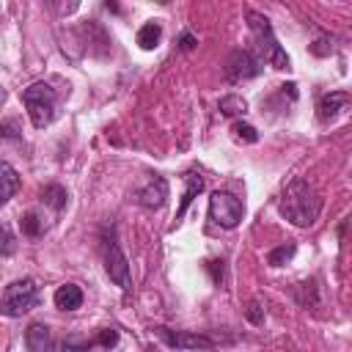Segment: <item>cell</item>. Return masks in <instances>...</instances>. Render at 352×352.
<instances>
[{"mask_svg":"<svg viewBox=\"0 0 352 352\" xmlns=\"http://www.w3.org/2000/svg\"><path fill=\"white\" fill-rule=\"evenodd\" d=\"M19 190V173L8 165V162H0V206Z\"/></svg>","mask_w":352,"mask_h":352,"instance_id":"obj_14","label":"cell"},{"mask_svg":"<svg viewBox=\"0 0 352 352\" xmlns=\"http://www.w3.org/2000/svg\"><path fill=\"white\" fill-rule=\"evenodd\" d=\"M217 110H220L223 116H242V113L248 110V102H245L242 96H236V94H228V96L220 99Z\"/></svg>","mask_w":352,"mask_h":352,"instance_id":"obj_18","label":"cell"},{"mask_svg":"<svg viewBox=\"0 0 352 352\" xmlns=\"http://www.w3.org/2000/svg\"><path fill=\"white\" fill-rule=\"evenodd\" d=\"M14 250H16V236L11 234V226L3 223V226H0V253H3V256H11Z\"/></svg>","mask_w":352,"mask_h":352,"instance_id":"obj_21","label":"cell"},{"mask_svg":"<svg viewBox=\"0 0 352 352\" xmlns=\"http://www.w3.org/2000/svg\"><path fill=\"white\" fill-rule=\"evenodd\" d=\"M63 346H66V349H91V346H94V341H91V338H77V336H69V338L63 341Z\"/></svg>","mask_w":352,"mask_h":352,"instance_id":"obj_23","label":"cell"},{"mask_svg":"<svg viewBox=\"0 0 352 352\" xmlns=\"http://www.w3.org/2000/svg\"><path fill=\"white\" fill-rule=\"evenodd\" d=\"M294 253H297V245H294V242L278 245V248H272V250H270L267 264H270V267H283V264H289V261L294 258Z\"/></svg>","mask_w":352,"mask_h":352,"instance_id":"obj_17","label":"cell"},{"mask_svg":"<svg viewBox=\"0 0 352 352\" xmlns=\"http://www.w3.org/2000/svg\"><path fill=\"white\" fill-rule=\"evenodd\" d=\"M231 132H234V138H236V140H245V143H256V140H258L256 126H250V124H245V121H234Z\"/></svg>","mask_w":352,"mask_h":352,"instance_id":"obj_20","label":"cell"},{"mask_svg":"<svg viewBox=\"0 0 352 352\" xmlns=\"http://www.w3.org/2000/svg\"><path fill=\"white\" fill-rule=\"evenodd\" d=\"M248 25H250V33H253V38H256V44H258L261 63L267 60V63L275 66V69H289V55H286L283 47L278 44L270 19L261 16V14H256V11H248Z\"/></svg>","mask_w":352,"mask_h":352,"instance_id":"obj_2","label":"cell"},{"mask_svg":"<svg viewBox=\"0 0 352 352\" xmlns=\"http://www.w3.org/2000/svg\"><path fill=\"white\" fill-rule=\"evenodd\" d=\"M41 201H44L50 209L60 212V209L66 206V201H69V192H66V187H60V184H47V187L41 190Z\"/></svg>","mask_w":352,"mask_h":352,"instance_id":"obj_16","label":"cell"},{"mask_svg":"<svg viewBox=\"0 0 352 352\" xmlns=\"http://www.w3.org/2000/svg\"><path fill=\"white\" fill-rule=\"evenodd\" d=\"M157 333L173 349H212L214 346V341L209 336H201V333H173L168 327H157Z\"/></svg>","mask_w":352,"mask_h":352,"instance_id":"obj_8","label":"cell"},{"mask_svg":"<svg viewBox=\"0 0 352 352\" xmlns=\"http://www.w3.org/2000/svg\"><path fill=\"white\" fill-rule=\"evenodd\" d=\"M22 104L36 129H44L55 118V91L50 82H33L22 91Z\"/></svg>","mask_w":352,"mask_h":352,"instance_id":"obj_3","label":"cell"},{"mask_svg":"<svg viewBox=\"0 0 352 352\" xmlns=\"http://www.w3.org/2000/svg\"><path fill=\"white\" fill-rule=\"evenodd\" d=\"M104 272H107V278H110L116 286H121L124 292L132 289L129 261H126V256H124V250H121V245H118L116 239H107V242H104Z\"/></svg>","mask_w":352,"mask_h":352,"instance_id":"obj_6","label":"cell"},{"mask_svg":"<svg viewBox=\"0 0 352 352\" xmlns=\"http://www.w3.org/2000/svg\"><path fill=\"white\" fill-rule=\"evenodd\" d=\"M261 74V58H256L253 52L248 50H234L226 60V77L228 82H242V80H250V77H258Z\"/></svg>","mask_w":352,"mask_h":352,"instance_id":"obj_7","label":"cell"},{"mask_svg":"<svg viewBox=\"0 0 352 352\" xmlns=\"http://www.w3.org/2000/svg\"><path fill=\"white\" fill-rule=\"evenodd\" d=\"M179 47H182V50H192V47H195V36H192V33H182Z\"/></svg>","mask_w":352,"mask_h":352,"instance_id":"obj_27","label":"cell"},{"mask_svg":"<svg viewBox=\"0 0 352 352\" xmlns=\"http://www.w3.org/2000/svg\"><path fill=\"white\" fill-rule=\"evenodd\" d=\"M19 226H22V234H25V236H38V234L44 231V220H41L36 212H28V214L19 220Z\"/></svg>","mask_w":352,"mask_h":352,"instance_id":"obj_19","label":"cell"},{"mask_svg":"<svg viewBox=\"0 0 352 352\" xmlns=\"http://www.w3.org/2000/svg\"><path fill=\"white\" fill-rule=\"evenodd\" d=\"M248 319H250V322H256V324H261V322H264V314H261V308H258L256 302H250V308H248Z\"/></svg>","mask_w":352,"mask_h":352,"instance_id":"obj_26","label":"cell"},{"mask_svg":"<svg viewBox=\"0 0 352 352\" xmlns=\"http://www.w3.org/2000/svg\"><path fill=\"white\" fill-rule=\"evenodd\" d=\"M184 184H187V187H184V195H182V204H179L176 220H182V217H184V212L190 209V204L195 201V195L204 190V184H206V182H204V176H201L198 170H190V173L184 176Z\"/></svg>","mask_w":352,"mask_h":352,"instance_id":"obj_12","label":"cell"},{"mask_svg":"<svg viewBox=\"0 0 352 352\" xmlns=\"http://www.w3.org/2000/svg\"><path fill=\"white\" fill-rule=\"evenodd\" d=\"M168 198V182L162 176H151L140 190H138V204L146 209H160Z\"/></svg>","mask_w":352,"mask_h":352,"instance_id":"obj_9","label":"cell"},{"mask_svg":"<svg viewBox=\"0 0 352 352\" xmlns=\"http://www.w3.org/2000/svg\"><path fill=\"white\" fill-rule=\"evenodd\" d=\"M0 138H14V140H16V138H19L16 124H11V121H8V124H0Z\"/></svg>","mask_w":352,"mask_h":352,"instance_id":"obj_25","label":"cell"},{"mask_svg":"<svg viewBox=\"0 0 352 352\" xmlns=\"http://www.w3.org/2000/svg\"><path fill=\"white\" fill-rule=\"evenodd\" d=\"M206 270H212V280L214 283L223 280V261H206Z\"/></svg>","mask_w":352,"mask_h":352,"instance_id":"obj_24","label":"cell"},{"mask_svg":"<svg viewBox=\"0 0 352 352\" xmlns=\"http://www.w3.org/2000/svg\"><path fill=\"white\" fill-rule=\"evenodd\" d=\"M36 302H38V286H36V280L22 278V280H14V283H8L3 289L0 314H6V316H22L30 308H36Z\"/></svg>","mask_w":352,"mask_h":352,"instance_id":"obj_4","label":"cell"},{"mask_svg":"<svg viewBox=\"0 0 352 352\" xmlns=\"http://www.w3.org/2000/svg\"><path fill=\"white\" fill-rule=\"evenodd\" d=\"M346 104H349V94H346V91H330V94H324V96L319 99V107H316L319 113H316V116H319V121L327 124V121H333L341 110H346Z\"/></svg>","mask_w":352,"mask_h":352,"instance_id":"obj_10","label":"cell"},{"mask_svg":"<svg viewBox=\"0 0 352 352\" xmlns=\"http://www.w3.org/2000/svg\"><path fill=\"white\" fill-rule=\"evenodd\" d=\"M162 41V25L160 22H146L140 30H138V47L140 50H154L157 44Z\"/></svg>","mask_w":352,"mask_h":352,"instance_id":"obj_15","label":"cell"},{"mask_svg":"<svg viewBox=\"0 0 352 352\" xmlns=\"http://www.w3.org/2000/svg\"><path fill=\"white\" fill-rule=\"evenodd\" d=\"M52 300H55V308H60V311H77L82 305V289L77 283H63V286H58Z\"/></svg>","mask_w":352,"mask_h":352,"instance_id":"obj_11","label":"cell"},{"mask_svg":"<svg viewBox=\"0 0 352 352\" xmlns=\"http://www.w3.org/2000/svg\"><path fill=\"white\" fill-rule=\"evenodd\" d=\"M25 344H28L30 352H44V349H50V346H52L50 327L41 324V322H33V324L28 327V333H25Z\"/></svg>","mask_w":352,"mask_h":352,"instance_id":"obj_13","label":"cell"},{"mask_svg":"<svg viewBox=\"0 0 352 352\" xmlns=\"http://www.w3.org/2000/svg\"><path fill=\"white\" fill-rule=\"evenodd\" d=\"M278 212L280 217H286L292 226L297 228H308L316 223L319 212H322V195L319 190L302 179V176H294L286 187H283V195L278 201Z\"/></svg>","mask_w":352,"mask_h":352,"instance_id":"obj_1","label":"cell"},{"mask_svg":"<svg viewBox=\"0 0 352 352\" xmlns=\"http://www.w3.org/2000/svg\"><path fill=\"white\" fill-rule=\"evenodd\" d=\"M91 341H94V346H104V349H110V346L118 344V333H116L113 327H104V330H99L96 338H91Z\"/></svg>","mask_w":352,"mask_h":352,"instance_id":"obj_22","label":"cell"},{"mask_svg":"<svg viewBox=\"0 0 352 352\" xmlns=\"http://www.w3.org/2000/svg\"><path fill=\"white\" fill-rule=\"evenodd\" d=\"M209 217L220 228H236L245 217V206L236 195H231L226 190H214L209 195Z\"/></svg>","mask_w":352,"mask_h":352,"instance_id":"obj_5","label":"cell"}]
</instances>
